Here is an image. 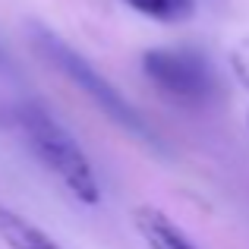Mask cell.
<instances>
[{"mask_svg":"<svg viewBox=\"0 0 249 249\" xmlns=\"http://www.w3.org/2000/svg\"><path fill=\"white\" fill-rule=\"evenodd\" d=\"M29 35H32V44H35L38 54H41L57 73L67 76L73 85H79L85 95H89V101L95 104V107H101L117 126H123L126 133H133V136H139V139H145V142H152V145L161 148L158 133H155V129L145 123V117L126 101V95H120V91L104 79L82 54H76L57 32H51L48 25H41V22H32Z\"/></svg>","mask_w":249,"mask_h":249,"instance_id":"obj_2","label":"cell"},{"mask_svg":"<svg viewBox=\"0 0 249 249\" xmlns=\"http://www.w3.org/2000/svg\"><path fill=\"white\" fill-rule=\"evenodd\" d=\"M231 70H233V76H237V82L243 85V89H249V38L233 44V51H231Z\"/></svg>","mask_w":249,"mask_h":249,"instance_id":"obj_7","label":"cell"},{"mask_svg":"<svg viewBox=\"0 0 249 249\" xmlns=\"http://www.w3.org/2000/svg\"><path fill=\"white\" fill-rule=\"evenodd\" d=\"M133 221H136V231L142 233V240L152 249H199L164 212H158L152 205H139L133 212Z\"/></svg>","mask_w":249,"mask_h":249,"instance_id":"obj_4","label":"cell"},{"mask_svg":"<svg viewBox=\"0 0 249 249\" xmlns=\"http://www.w3.org/2000/svg\"><path fill=\"white\" fill-rule=\"evenodd\" d=\"M0 240L10 249H63L57 240H51L41 227L19 218L16 212L0 205Z\"/></svg>","mask_w":249,"mask_h":249,"instance_id":"obj_5","label":"cell"},{"mask_svg":"<svg viewBox=\"0 0 249 249\" xmlns=\"http://www.w3.org/2000/svg\"><path fill=\"white\" fill-rule=\"evenodd\" d=\"M13 70H16V63H13V57H10V51H6V44L0 41V73H10V76H13Z\"/></svg>","mask_w":249,"mask_h":249,"instance_id":"obj_8","label":"cell"},{"mask_svg":"<svg viewBox=\"0 0 249 249\" xmlns=\"http://www.w3.org/2000/svg\"><path fill=\"white\" fill-rule=\"evenodd\" d=\"M142 73L152 85H158L167 98L180 104H202L214 101L218 95V76H214L208 57L193 48H152L142 54Z\"/></svg>","mask_w":249,"mask_h":249,"instance_id":"obj_3","label":"cell"},{"mask_svg":"<svg viewBox=\"0 0 249 249\" xmlns=\"http://www.w3.org/2000/svg\"><path fill=\"white\" fill-rule=\"evenodd\" d=\"M10 123L19 139L29 145V152L44 164V170L57 177L70 193L85 205H95L101 199V183L95 177L89 155L76 142V136L38 101H19L10 110Z\"/></svg>","mask_w":249,"mask_h":249,"instance_id":"obj_1","label":"cell"},{"mask_svg":"<svg viewBox=\"0 0 249 249\" xmlns=\"http://www.w3.org/2000/svg\"><path fill=\"white\" fill-rule=\"evenodd\" d=\"M136 13L158 22H180L193 13V0H126Z\"/></svg>","mask_w":249,"mask_h":249,"instance_id":"obj_6","label":"cell"}]
</instances>
